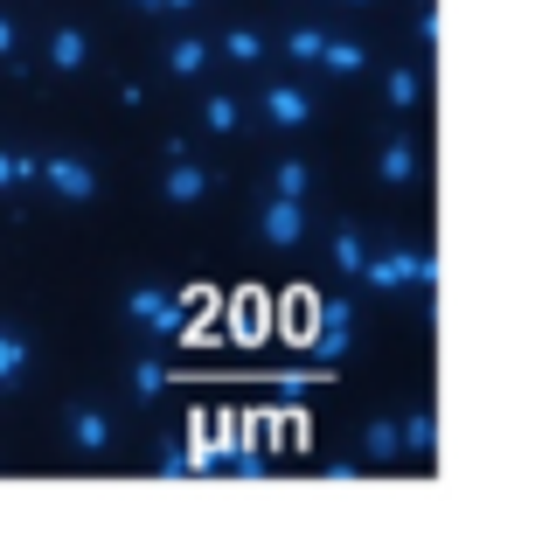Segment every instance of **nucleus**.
Segmentation results:
<instances>
[{"instance_id": "obj_20", "label": "nucleus", "mask_w": 549, "mask_h": 542, "mask_svg": "<svg viewBox=\"0 0 549 542\" xmlns=\"http://www.w3.org/2000/svg\"><path fill=\"white\" fill-rule=\"evenodd\" d=\"M223 49H230L237 63H258V56H265V35H251V28H230V35H223Z\"/></svg>"}, {"instance_id": "obj_21", "label": "nucleus", "mask_w": 549, "mask_h": 542, "mask_svg": "<svg viewBox=\"0 0 549 542\" xmlns=\"http://www.w3.org/2000/svg\"><path fill=\"white\" fill-rule=\"evenodd\" d=\"M14 181H42V160H21V153H0V188Z\"/></svg>"}, {"instance_id": "obj_23", "label": "nucleus", "mask_w": 549, "mask_h": 542, "mask_svg": "<svg viewBox=\"0 0 549 542\" xmlns=\"http://www.w3.org/2000/svg\"><path fill=\"white\" fill-rule=\"evenodd\" d=\"M202 126H209V133H237V105H230V98H209V105H202Z\"/></svg>"}, {"instance_id": "obj_15", "label": "nucleus", "mask_w": 549, "mask_h": 542, "mask_svg": "<svg viewBox=\"0 0 549 542\" xmlns=\"http://www.w3.org/2000/svg\"><path fill=\"white\" fill-rule=\"evenodd\" d=\"M383 91H390V105H397V112H417V98H424V77H417V63H397Z\"/></svg>"}, {"instance_id": "obj_8", "label": "nucleus", "mask_w": 549, "mask_h": 542, "mask_svg": "<svg viewBox=\"0 0 549 542\" xmlns=\"http://www.w3.org/2000/svg\"><path fill=\"white\" fill-rule=\"evenodd\" d=\"M348 327H355V306H348V299H327V306H320V327H313V348H320V355H341V348H348Z\"/></svg>"}, {"instance_id": "obj_12", "label": "nucleus", "mask_w": 549, "mask_h": 542, "mask_svg": "<svg viewBox=\"0 0 549 542\" xmlns=\"http://www.w3.org/2000/svg\"><path fill=\"white\" fill-rule=\"evenodd\" d=\"M334 265L348 271V278H362V265H369V237H362L355 223H341V230H334Z\"/></svg>"}, {"instance_id": "obj_19", "label": "nucleus", "mask_w": 549, "mask_h": 542, "mask_svg": "<svg viewBox=\"0 0 549 542\" xmlns=\"http://www.w3.org/2000/svg\"><path fill=\"white\" fill-rule=\"evenodd\" d=\"M285 49H292L299 63H320V49H327V28H292V35H285Z\"/></svg>"}, {"instance_id": "obj_11", "label": "nucleus", "mask_w": 549, "mask_h": 542, "mask_svg": "<svg viewBox=\"0 0 549 542\" xmlns=\"http://www.w3.org/2000/svg\"><path fill=\"white\" fill-rule=\"evenodd\" d=\"M49 63H56V70H84V63H91L84 28H56V35H49Z\"/></svg>"}, {"instance_id": "obj_18", "label": "nucleus", "mask_w": 549, "mask_h": 542, "mask_svg": "<svg viewBox=\"0 0 549 542\" xmlns=\"http://www.w3.org/2000/svg\"><path fill=\"white\" fill-rule=\"evenodd\" d=\"M21 369H28V341H21V334H7V327H0V383H14V376H21Z\"/></svg>"}, {"instance_id": "obj_10", "label": "nucleus", "mask_w": 549, "mask_h": 542, "mask_svg": "<svg viewBox=\"0 0 549 542\" xmlns=\"http://www.w3.org/2000/svg\"><path fill=\"white\" fill-rule=\"evenodd\" d=\"M320 70H327V77H362V70H369V49H362V42H341V35H327V49H320Z\"/></svg>"}, {"instance_id": "obj_25", "label": "nucleus", "mask_w": 549, "mask_h": 542, "mask_svg": "<svg viewBox=\"0 0 549 542\" xmlns=\"http://www.w3.org/2000/svg\"><path fill=\"white\" fill-rule=\"evenodd\" d=\"M0 63H14V21L0 14Z\"/></svg>"}, {"instance_id": "obj_22", "label": "nucleus", "mask_w": 549, "mask_h": 542, "mask_svg": "<svg viewBox=\"0 0 549 542\" xmlns=\"http://www.w3.org/2000/svg\"><path fill=\"white\" fill-rule=\"evenodd\" d=\"M431 438H438V431H431V417L411 410V417H404V452H431Z\"/></svg>"}, {"instance_id": "obj_24", "label": "nucleus", "mask_w": 549, "mask_h": 542, "mask_svg": "<svg viewBox=\"0 0 549 542\" xmlns=\"http://www.w3.org/2000/svg\"><path fill=\"white\" fill-rule=\"evenodd\" d=\"M411 28H417V42H438V7H424Z\"/></svg>"}, {"instance_id": "obj_7", "label": "nucleus", "mask_w": 549, "mask_h": 542, "mask_svg": "<svg viewBox=\"0 0 549 542\" xmlns=\"http://www.w3.org/2000/svg\"><path fill=\"white\" fill-rule=\"evenodd\" d=\"M209 181H216L209 167H195V160H174V167L160 174V195H167V202H202V195H209Z\"/></svg>"}, {"instance_id": "obj_1", "label": "nucleus", "mask_w": 549, "mask_h": 542, "mask_svg": "<svg viewBox=\"0 0 549 542\" xmlns=\"http://www.w3.org/2000/svg\"><path fill=\"white\" fill-rule=\"evenodd\" d=\"M362 285H376V292L438 285V265H431V258H417V251H369V265H362Z\"/></svg>"}, {"instance_id": "obj_26", "label": "nucleus", "mask_w": 549, "mask_h": 542, "mask_svg": "<svg viewBox=\"0 0 549 542\" xmlns=\"http://www.w3.org/2000/svg\"><path fill=\"white\" fill-rule=\"evenodd\" d=\"M133 7H146V14H167V0H133Z\"/></svg>"}, {"instance_id": "obj_2", "label": "nucleus", "mask_w": 549, "mask_h": 542, "mask_svg": "<svg viewBox=\"0 0 549 542\" xmlns=\"http://www.w3.org/2000/svg\"><path fill=\"white\" fill-rule=\"evenodd\" d=\"M126 313H133L139 327H153V334H181V327H188V306H181L167 285H133V292H126Z\"/></svg>"}, {"instance_id": "obj_4", "label": "nucleus", "mask_w": 549, "mask_h": 542, "mask_svg": "<svg viewBox=\"0 0 549 542\" xmlns=\"http://www.w3.org/2000/svg\"><path fill=\"white\" fill-rule=\"evenodd\" d=\"M258 230H265V244L292 251V244L306 237V209H299V202H285V195H272V202L258 209Z\"/></svg>"}, {"instance_id": "obj_16", "label": "nucleus", "mask_w": 549, "mask_h": 542, "mask_svg": "<svg viewBox=\"0 0 549 542\" xmlns=\"http://www.w3.org/2000/svg\"><path fill=\"white\" fill-rule=\"evenodd\" d=\"M126 383H133V397H139V404H153V397L167 390V369H160L153 355H139V362H133V376H126Z\"/></svg>"}, {"instance_id": "obj_17", "label": "nucleus", "mask_w": 549, "mask_h": 542, "mask_svg": "<svg viewBox=\"0 0 549 542\" xmlns=\"http://www.w3.org/2000/svg\"><path fill=\"white\" fill-rule=\"evenodd\" d=\"M362 452H369V459H397V452H404V424H369V431H362Z\"/></svg>"}, {"instance_id": "obj_27", "label": "nucleus", "mask_w": 549, "mask_h": 542, "mask_svg": "<svg viewBox=\"0 0 549 542\" xmlns=\"http://www.w3.org/2000/svg\"><path fill=\"white\" fill-rule=\"evenodd\" d=\"M167 7H195V0H167Z\"/></svg>"}, {"instance_id": "obj_6", "label": "nucleus", "mask_w": 549, "mask_h": 542, "mask_svg": "<svg viewBox=\"0 0 549 542\" xmlns=\"http://www.w3.org/2000/svg\"><path fill=\"white\" fill-rule=\"evenodd\" d=\"M265 119H272L278 133H299V126L313 119V105H306V91H292V84H272V91H265Z\"/></svg>"}, {"instance_id": "obj_5", "label": "nucleus", "mask_w": 549, "mask_h": 542, "mask_svg": "<svg viewBox=\"0 0 549 542\" xmlns=\"http://www.w3.org/2000/svg\"><path fill=\"white\" fill-rule=\"evenodd\" d=\"M70 445L77 452H112V417L98 404H77L70 410Z\"/></svg>"}, {"instance_id": "obj_13", "label": "nucleus", "mask_w": 549, "mask_h": 542, "mask_svg": "<svg viewBox=\"0 0 549 542\" xmlns=\"http://www.w3.org/2000/svg\"><path fill=\"white\" fill-rule=\"evenodd\" d=\"M167 70H174V77H202V70H209V42H202V35H181V42L167 49Z\"/></svg>"}, {"instance_id": "obj_28", "label": "nucleus", "mask_w": 549, "mask_h": 542, "mask_svg": "<svg viewBox=\"0 0 549 542\" xmlns=\"http://www.w3.org/2000/svg\"><path fill=\"white\" fill-rule=\"evenodd\" d=\"M355 7H376V0H355Z\"/></svg>"}, {"instance_id": "obj_3", "label": "nucleus", "mask_w": 549, "mask_h": 542, "mask_svg": "<svg viewBox=\"0 0 549 542\" xmlns=\"http://www.w3.org/2000/svg\"><path fill=\"white\" fill-rule=\"evenodd\" d=\"M42 188H56V195H70V202H91V195H98V167L77 160V153H56V160H42Z\"/></svg>"}, {"instance_id": "obj_9", "label": "nucleus", "mask_w": 549, "mask_h": 542, "mask_svg": "<svg viewBox=\"0 0 549 542\" xmlns=\"http://www.w3.org/2000/svg\"><path fill=\"white\" fill-rule=\"evenodd\" d=\"M376 174H383L390 188H411V181H417V146H411V139H390V146L376 153Z\"/></svg>"}, {"instance_id": "obj_14", "label": "nucleus", "mask_w": 549, "mask_h": 542, "mask_svg": "<svg viewBox=\"0 0 549 542\" xmlns=\"http://www.w3.org/2000/svg\"><path fill=\"white\" fill-rule=\"evenodd\" d=\"M272 188L285 195V202H306V195H313V167H306V160H278Z\"/></svg>"}]
</instances>
